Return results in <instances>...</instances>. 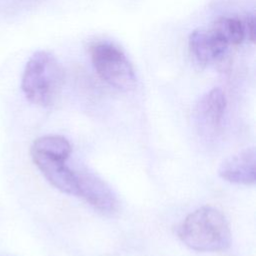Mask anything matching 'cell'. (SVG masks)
<instances>
[{"mask_svg": "<svg viewBox=\"0 0 256 256\" xmlns=\"http://www.w3.org/2000/svg\"><path fill=\"white\" fill-rule=\"evenodd\" d=\"M211 28L226 42L228 46H236L245 40L243 19L233 16L217 18Z\"/></svg>", "mask_w": 256, "mask_h": 256, "instance_id": "9", "label": "cell"}, {"mask_svg": "<svg viewBox=\"0 0 256 256\" xmlns=\"http://www.w3.org/2000/svg\"><path fill=\"white\" fill-rule=\"evenodd\" d=\"M244 32H245V40L248 42H255L256 35V27H255V18L253 14H248L243 18Z\"/></svg>", "mask_w": 256, "mask_h": 256, "instance_id": "10", "label": "cell"}, {"mask_svg": "<svg viewBox=\"0 0 256 256\" xmlns=\"http://www.w3.org/2000/svg\"><path fill=\"white\" fill-rule=\"evenodd\" d=\"M226 106V96L220 88H213L200 98L194 109V119L201 134L214 136L219 131Z\"/></svg>", "mask_w": 256, "mask_h": 256, "instance_id": "5", "label": "cell"}, {"mask_svg": "<svg viewBox=\"0 0 256 256\" xmlns=\"http://www.w3.org/2000/svg\"><path fill=\"white\" fill-rule=\"evenodd\" d=\"M71 153L69 141L60 135H45L31 145L30 155L45 179L59 191L77 196V175L67 165Z\"/></svg>", "mask_w": 256, "mask_h": 256, "instance_id": "2", "label": "cell"}, {"mask_svg": "<svg viewBox=\"0 0 256 256\" xmlns=\"http://www.w3.org/2000/svg\"><path fill=\"white\" fill-rule=\"evenodd\" d=\"M177 233L186 246L199 252L224 251L230 247L232 240L226 216L213 206H203L191 212Z\"/></svg>", "mask_w": 256, "mask_h": 256, "instance_id": "1", "label": "cell"}, {"mask_svg": "<svg viewBox=\"0 0 256 256\" xmlns=\"http://www.w3.org/2000/svg\"><path fill=\"white\" fill-rule=\"evenodd\" d=\"M89 53L94 70L105 83L121 91L135 87L134 67L121 48L111 42L98 41L90 46Z\"/></svg>", "mask_w": 256, "mask_h": 256, "instance_id": "4", "label": "cell"}, {"mask_svg": "<svg viewBox=\"0 0 256 256\" xmlns=\"http://www.w3.org/2000/svg\"><path fill=\"white\" fill-rule=\"evenodd\" d=\"M256 152L247 147L223 160L218 169L219 176L230 183L253 185L256 181Z\"/></svg>", "mask_w": 256, "mask_h": 256, "instance_id": "7", "label": "cell"}, {"mask_svg": "<svg viewBox=\"0 0 256 256\" xmlns=\"http://www.w3.org/2000/svg\"><path fill=\"white\" fill-rule=\"evenodd\" d=\"M64 70L58 59L48 51L39 50L27 61L21 79L22 91L31 103L48 107L59 95Z\"/></svg>", "mask_w": 256, "mask_h": 256, "instance_id": "3", "label": "cell"}, {"mask_svg": "<svg viewBox=\"0 0 256 256\" xmlns=\"http://www.w3.org/2000/svg\"><path fill=\"white\" fill-rule=\"evenodd\" d=\"M188 48L198 63L210 64L221 59L229 46L210 27L192 31L188 38Z\"/></svg>", "mask_w": 256, "mask_h": 256, "instance_id": "8", "label": "cell"}, {"mask_svg": "<svg viewBox=\"0 0 256 256\" xmlns=\"http://www.w3.org/2000/svg\"><path fill=\"white\" fill-rule=\"evenodd\" d=\"M77 196L104 214H112L118 209V200L105 181L90 172H76Z\"/></svg>", "mask_w": 256, "mask_h": 256, "instance_id": "6", "label": "cell"}]
</instances>
